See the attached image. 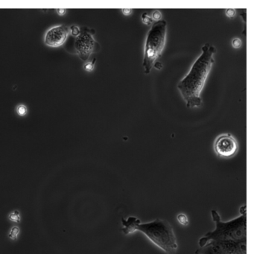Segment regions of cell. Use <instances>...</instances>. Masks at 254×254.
<instances>
[{"label": "cell", "mask_w": 254, "mask_h": 254, "mask_svg": "<svg viewBox=\"0 0 254 254\" xmlns=\"http://www.w3.org/2000/svg\"><path fill=\"white\" fill-rule=\"evenodd\" d=\"M201 50L202 52L193 63L189 72L177 84L178 90L189 108L198 107L202 104L201 93L215 63V46L207 42Z\"/></svg>", "instance_id": "6da1fadb"}, {"label": "cell", "mask_w": 254, "mask_h": 254, "mask_svg": "<svg viewBox=\"0 0 254 254\" xmlns=\"http://www.w3.org/2000/svg\"><path fill=\"white\" fill-rule=\"evenodd\" d=\"M213 221L216 223V230L209 232L201 238L199 246L204 247L209 241L212 242H246L247 218L246 213L227 222H222L216 210L211 211Z\"/></svg>", "instance_id": "7a4b0ae2"}, {"label": "cell", "mask_w": 254, "mask_h": 254, "mask_svg": "<svg viewBox=\"0 0 254 254\" xmlns=\"http://www.w3.org/2000/svg\"><path fill=\"white\" fill-rule=\"evenodd\" d=\"M137 230L145 234L154 245L168 254H174L178 245L173 227L166 220L157 218L153 222L140 224Z\"/></svg>", "instance_id": "3957f363"}, {"label": "cell", "mask_w": 254, "mask_h": 254, "mask_svg": "<svg viewBox=\"0 0 254 254\" xmlns=\"http://www.w3.org/2000/svg\"><path fill=\"white\" fill-rule=\"evenodd\" d=\"M167 22L165 19L155 22L147 34L145 40L142 66L145 74H149L154 63L161 57L166 40Z\"/></svg>", "instance_id": "277c9868"}, {"label": "cell", "mask_w": 254, "mask_h": 254, "mask_svg": "<svg viewBox=\"0 0 254 254\" xmlns=\"http://www.w3.org/2000/svg\"><path fill=\"white\" fill-rule=\"evenodd\" d=\"M238 149L237 140L230 133L218 136L215 141L214 150L219 157L231 158L237 154Z\"/></svg>", "instance_id": "5b68a950"}, {"label": "cell", "mask_w": 254, "mask_h": 254, "mask_svg": "<svg viewBox=\"0 0 254 254\" xmlns=\"http://www.w3.org/2000/svg\"><path fill=\"white\" fill-rule=\"evenodd\" d=\"M98 43L96 42L92 34L87 31H84L76 37L75 40V48L77 54L81 59L86 61L95 51L96 46Z\"/></svg>", "instance_id": "8992f818"}, {"label": "cell", "mask_w": 254, "mask_h": 254, "mask_svg": "<svg viewBox=\"0 0 254 254\" xmlns=\"http://www.w3.org/2000/svg\"><path fill=\"white\" fill-rule=\"evenodd\" d=\"M69 34V28L66 25L60 24L48 28L44 35V42L51 47H58L66 42Z\"/></svg>", "instance_id": "52a82bcc"}, {"label": "cell", "mask_w": 254, "mask_h": 254, "mask_svg": "<svg viewBox=\"0 0 254 254\" xmlns=\"http://www.w3.org/2000/svg\"><path fill=\"white\" fill-rule=\"evenodd\" d=\"M223 254H247L246 242H214Z\"/></svg>", "instance_id": "ba28073f"}, {"label": "cell", "mask_w": 254, "mask_h": 254, "mask_svg": "<svg viewBox=\"0 0 254 254\" xmlns=\"http://www.w3.org/2000/svg\"><path fill=\"white\" fill-rule=\"evenodd\" d=\"M124 226L123 232L125 235L132 233L136 230H137V227L140 224V221L135 217H129L127 220H122Z\"/></svg>", "instance_id": "9c48e42d"}, {"label": "cell", "mask_w": 254, "mask_h": 254, "mask_svg": "<svg viewBox=\"0 0 254 254\" xmlns=\"http://www.w3.org/2000/svg\"><path fill=\"white\" fill-rule=\"evenodd\" d=\"M201 254H223L216 242H211L203 249L201 250Z\"/></svg>", "instance_id": "30bf717a"}, {"label": "cell", "mask_w": 254, "mask_h": 254, "mask_svg": "<svg viewBox=\"0 0 254 254\" xmlns=\"http://www.w3.org/2000/svg\"><path fill=\"white\" fill-rule=\"evenodd\" d=\"M16 112L19 116H26L27 113H28V108L25 104H20L17 106Z\"/></svg>", "instance_id": "8fae6325"}, {"label": "cell", "mask_w": 254, "mask_h": 254, "mask_svg": "<svg viewBox=\"0 0 254 254\" xmlns=\"http://www.w3.org/2000/svg\"><path fill=\"white\" fill-rule=\"evenodd\" d=\"M141 17H142V22L145 25H148V26L152 24L153 22H154V20L152 19V17H151V14L148 12L143 13L142 14Z\"/></svg>", "instance_id": "7c38bea8"}, {"label": "cell", "mask_w": 254, "mask_h": 254, "mask_svg": "<svg viewBox=\"0 0 254 254\" xmlns=\"http://www.w3.org/2000/svg\"><path fill=\"white\" fill-rule=\"evenodd\" d=\"M177 219L178 221V222L180 223L181 225L183 226H187L189 224V219H188V217L186 216L183 213H180V214L178 215L177 216Z\"/></svg>", "instance_id": "4fadbf2b"}, {"label": "cell", "mask_w": 254, "mask_h": 254, "mask_svg": "<svg viewBox=\"0 0 254 254\" xmlns=\"http://www.w3.org/2000/svg\"><path fill=\"white\" fill-rule=\"evenodd\" d=\"M69 34H72V36L77 37L80 34L81 30H80V28H79L78 26H75L74 25V26H72L70 27H69Z\"/></svg>", "instance_id": "5bb4252c"}, {"label": "cell", "mask_w": 254, "mask_h": 254, "mask_svg": "<svg viewBox=\"0 0 254 254\" xmlns=\"http://www.w3.org/2000/svg\"><path fill=\"white\" fill-rule=\"evenodd\" d=\"M151 17H152L153 20H154L155 22H157V21H160L162 19V13H161L160 11L159 10H155L152 12V14L151 15Z\"/></svg>", "instance_id": "9a60e30c"}, {"label": "cell", "mask_w": 254, "mask_h": 254, "mask_svg": "<svg viewBox=\"0 0 254 254\" xmlns=\"http://www.w3.org/2000/svg\"><path fill=\"white\" fill-rule=\"evenodd\" d=\"M95 62H96V59H94L93 61L87 62L84 65V69L87 72H92L95 68Z\"/></svg>", "instance_id": "2e32d148"}, {"label": "cell", "mask_w": 254, "mask_h": 254, "mask_svg": "<svg viewBox=\"0 0 254 254\" xmlns=\"http://www.w3.org/2000/svg\"><path fill=\"white\" fill-rule=\"evenodd\" d=\"M242 45V42L241 39L238 37H235L232 40V46L234 48H239Z\"/></svg>", "instance_id": "e0dca14e"}, {"label": "cell", "mask_w": 254, "mask_h": 254, "mask_svg": "<svg viewBox=\"0 0 254 254\" xmlns=\"http://www.w3.org/2000/svg\"><path fill=\"white\" fill-rule=\"evenodd\" d=\"M225 14L227 17H230V18H232V17L236 16V10L234 8H227L225 10Z\"/></svg>", "instance_id": "ac0fdd59"}, {"label": "cell", "mask_w": 254, "mask_h": 254, "mask_svg": "<svg viewBox=\"0 0 254 254\" xmlns=\"http://www.w3.org/2000/svg\"><path fill=\"white\" fill-rule=\"evenodd\" d=\"M122 13L124 15L128 16V15L131 14L133 10H132L131 8H123V9H122Z\"/></svg>", "instance_id": "d6986e66"}, {"label": "cell", "mask_w": 254, "mask_h": 254, "mask_svg": "<svg viewBox=\"0 0 254 254\" xmlns=\"http://www.w3.org/2000/svg\"><path fill=\"white\" fill-rule=\"evenodd\" d=\"M56 11H57V13H58V14L63 16V15H64L65 13H67V11L66 8H57L56 9Z\"/></svg>", "instance_id": "ffe728a7"}]
</instances>
